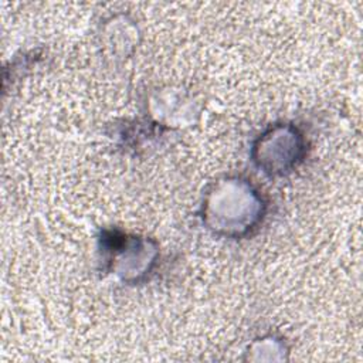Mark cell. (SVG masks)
<instances>
[{
  "mask_svg": "<svg viewBox=\"0 0 363 363\" xmlns=\"http://www.w3.org/2000/svg\"><path fill=\"white\" fill-rule=\"evenodd\" d=\"M265 213V201L248 182L228 177L207 193L203 204V221L220 235L241 237L251 233Z\"/></svg>",
  "mask_w": 363,
  "mask_h": 363,
  "instance_id": "obj_1",
  "label": "cell"
},
{
  "mask_svg": "<svg viewBox=\"0 0 363 363\" xmlns=\"http://www.w3.org/2000/svg\"><path fill=\"white\" fill-rule=\"evenodd\" d=\"M305 152L302 132L294 125L278 123L259 135L252 147V160L264 173L284 176L303 160Z\"/></svg>",
  "mask_w": 363,
  "mask_h": 363,
  "instance_id": "obj_2",
  "label": "cell"
}]
</instances>
